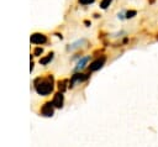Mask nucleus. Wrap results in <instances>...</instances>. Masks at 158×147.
<instances>
[{"label":"nucleus","mask_w":158,"mask_h":147,"mask_svg":"<svg viewBox=\"0 0 158 147\" xmlns=\"http://www.w3.org/2000/svg\"><path fill=\"white\" fill-rule=\"evenodd\" d=\"M52 88H53V86H52V78H51V79H47V80H42L41 84L36 85L37 91H38L40 94H42V95H46V94L51 93V91H52Z\"/></svg>","instance_id":"f257e3e1"},{"label":"nucleus","mask_w":158,"mask_h":147,"mask_svg":"<svg viewBox=\"0 0 158 147\" xmlns=\"http://www.w3.org/2000/svg\"><path fill=\"white\" fill-rule=\"evenodd\" d=\"M105 61H106V57H105V56H102L101 58H98V59H95L94 62H91V64H90L89 69H90L91 72H94V70H98V69H100V68H101V67L104 65Z\"/></svg>","instance_id":"f03ea898"},{"label":"nucleus","mask_w":158,"mask_h":147,"mask_svg":"<svg viewBox=\"0 0 158 147\" xmlns=\"http://www.w3.org/2000/svg\"><path fill=\"white\" fill-rule=\"evenodd\" d=\"M47 41L46 36L42 35V33H35L31 36V42L32 43H36V44H41V43H44Z\"/></svg>","instance_id":"7ed1b4c3"},{"label":"nucleus","mask_w":158,"mask_h":147,"mask_svg":"<svg viewBox=\"0 0 158 147\" xmlns=\"http://www.w3.org/2000/svg\"><path fill=\"white\" fill-rule=\"evenodd\" d=\"M89 62V57L86 56V57H83V58H80L79 61H78V63H77V65H75V68H74V70H77V72H79L80 69H83L85 65H86V63Z\"/></svg>","instance_id":"20e7f679"},{"label":"nucleus","mask_w":158,"mask_h":147,"mask_svg":"<svg viewBox=\"0 0 158 147\" xmlns=\"http://www.w3.org/2000/svg\"><path fill=\"white\" fill-rule=\"evenodd\" d=\"M52 105H53V104L48 103V104H46V105L43 106L42 114H43L44 116H52V114H53V107H52Z\"/></svg>","instance_id":"39448f33"},{"label":"nucleus","mask_w":158,"mask_h":147,"mask_svg":"<svg viewBox=\"0 0 158 147\" xmlns=\"http://www.w3.org/2000/svg\"><path fill=\"white\" fill-rule=\"evenodd\" d=\"M52 104H53V105H56L57 107H60V106H62V104H63V95H62L60 93H59V94H57V95L54 96V99H53Z\"/></svg>","instance_id":"423d86ee"},{"label":"nucleus","mask_w":158,"mask_h":147,"mask_svg":"<svg viewBox=\"0 0 158 147\" xmlns=\"http://www.w3.org/2000/svg\"><path fill=\"white\" fill-rule=\"evenodd\" d=\"M85 78H86V75H84V74H74V75H73V78H72L70 84H72V85H74L75 83L81 82V80H84Z\"/></svg>","instance_id":"0eeeda50"},{"label":"nucleus","mask_w":158,"mask_h":147,"mask_svg":"<svg viewBox=\"0 0 158 147\" xmlns=\"http://www.w3.org/2000/svg\"><path fill=\"white\" fill-rule=\"evenodd\" d=\"M83 43H85V40H79V41H77V42H74V43H72L69 47H68V49L69 51H74V49H77V48H79Z\"/></svg>","instance_id":"6e6552de"},{"label":"nucleus","mask_w":158,"mask_h":147,"mask_svg":"<svg viewBox=\"0 0 158 147\" xmlns=\"http://www.w3.org/2000/svg\"><path fill=\"white\" fill-rule=\"evenodd\" d=\"M135 16H137V10H127L125 14L126 19H133Z\"/></svg>","instance_id":"1a4fd4ad"},{"label":"nucleus","mask_w":158,"mask_h":147,"mask_svg":"<svg viewBox=\"0 0 158 147\" xmlns=\"http://www.w3.org/2000/svg\"><path fill=\"white\" fill-rule=\"evenodd\" d=\"M112 1H114V0H101V1H100V7L105 10V9H107V7L111 5Z\"/></svg>","instance_id":"9d476101"},{"label":"nucleus","mask_w":158,"mask_h":147,"mask_svg":"<svg viewBox=\"0 0 158 147\" xmlns=\"http://www.w3.org/2000/svg\"><path fill=\"white\" fill-rule=\"evenodd\" d=\"M52 58H53V53H49L46 58H42V59L40 61V63H41V64H47L49 61H52Z\"/></svg>","instance_id":"9b49d317"},{"label":"nucleus","mask_w":158,"mask_h":147,"mask_svg":"<svg viewBox=\"0 0 158 147\" xmlns=\"http://www.w3.org/2000/svg\"><path fill=\"white\" fill-rule=\"evenodd\" d=\"M78 1H79L80 5H90V4H93L95 0H78Z\"/></svg>","instance_id":"f8f14e48"},{"label":"nucleus","mask_w":158,"mask_h":147,"mask_svg":"<svg viewBox=\"0 0 158 147\" xmlns=\"http://www.w3.org/2000/svg\"><path fill=\"white\" fill-rule=\"evenodd\" d=\"M42 53V48H36L35 49V54L37 56V54H41Z\"/></svg>","instance_id":"ddd939ff"},{"label":"nucleus","mask_w":158,"mask_h":147,"mask_svg":"<svg viewBox=\"0 0 158 147\" xmlns=\"http://www.w3.org/2000/svg\"><path fill=\"white\" fill-rule=\"evenodd\" d=\"M147 1H148V4H151V5H153V4H154V2L157 1V0H147Z\"/></svg>","instance_id":"4468645a"}]
</instances>
